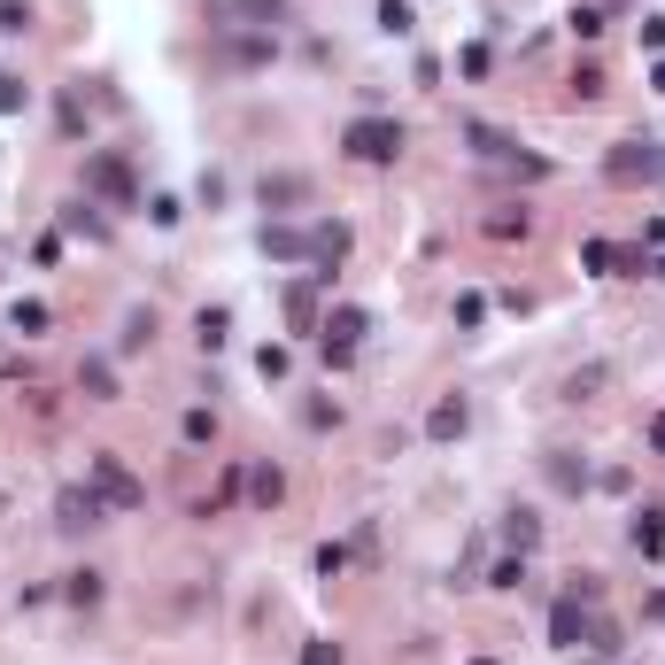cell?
<instances>
[{"label": "cell", "instance_id": "cell-1", "mask_svg": "<svg viewBox=\"0 0 665 665\" xmlns=\"http://www.w3.org/2000/svg\"><path fill=\"white\" fill-rule=\"evenodd\" d=\"M464 140H472V155H480V163H495V171H519V178H550V155H526V147L511 140V132H495V124H480V116L464 124Z\"/></svg>", "mask_w": 665, "mask_h": 665}, {"label": "cell", "instance_id": "cell-2", "mask_svg": "<svg viewBox=\"0 0 665 665\" xmlns=\"http://www.w3.org/2000/svg\"><path fill=\"white\" fill-rule=\"evenodd\" d=\"M611 186H665V140H619L604 155Z\"/></svg>", "mask_w": 665, "mask_h": 665}, {"label": "cell", "instance_id": "cell-3", "mask_svg": "<svg viewBox=\"0 0 665 665\" xmlns=\"http://www.w3.org/2000/svg\"><path fill=\"white\" fill-rule=\"evenodd\" d=\"M341 147L356 163H395V155H403V124H395V116H356L341 132Z\"/></svg>", "mask_w": 665, "mask_h": 665}, {"label": "cell", "instance_id": "cell-4", "mask_svg": "<svg viewBox=\"0 0 665 665\" xmlns=\"http://www.w3.org/2000/svg\"><path fill=\"white\" fill-rule=\"evenodd\" d=\"M86 472H93V495H101V503H116V511H140V503H147V488L124 472V457H116V449H93Z\"/></svg>", "mask_w": 665, "mask_h": 665}, {"label": "cell", "instance_id": "cell-5", "mask_svg": "<svg viewBox=\"0 0 665 665\" xmlns=\"http://www.w3.org/2000/svg\"><path fill=\"white\" fill-rule=\"evenodd\" d=\"M325 364H348V348L364 341V333H372V318H364V310H356V302H341V310H325Z\"/></svg>", "mask_w": 665, "mask_h": 665}, {"label": "cell", "instance_id": "cell-6", "mask_svg": "<svg viewBox=\"0 0 665 665\" xmlns=\"http://www.w3.org/2000/svg\"><path fill=\"white\" fill-rule=\"evenodd\" d=\"M101 511H109V503L93 495V480H86V488H62V495H55V526H62V534H86V526H101Z\"/></svg>", "mask_w": 665, "mask_h": 665}, {"label": "cell", "instance_id": "cell-7", "mask_svg": "<svg viewBox=\"0 0 665 665\" xmlns=\"http://www.w3.org/2000/svg\"><path fill=\"white\" fill-rule=\"evenodd\" d=\"M550 642H557V650H580V642H596V619H588V604H580V596H565V604L550 611Z\"/></svg>", "mask_w": 665, "mask_h": 665}, {"label": "cell", "instance_id": "cell-8", "mask_svg": "<svg viewBox=\"0 0 665 665\" xmlns=\"http://www.w3.org/2000/svg\"><path fill=\"white\" fill-rule=\"evenodd\" d=\"M86 186H93V194H109V202H140V194H132V171H124V155H86Z\"/></svg>", "mask_w": 665, "mask_h": 665}, {"label": "cell", "instance_id": "cell-9", "mask_svg": "<svg viewBox=\"0 0 665 665\" xmlns=\"http://www.w3.org/2000/svg\"><path fill=\"white\" fill-rule=\"evenodd\" d=\"M263 256L271 263H318V248H310V232H294V225H263Z\"/></svg>", "mask_w": 665, "mask_h": 665}, {"label": "cell", "instance_id": "cell-10", "mask_svg": "<svg viewBox=\"0 0 665 665\" xmlns=\"http://www.w3.org/2000/svg\"><path fill=\"white\" fill-rule=\"evenodd\" d=\"M464 418H472V410H464V395H441V403L426 410V441H457Z\"/></svg>", "mask_w": 665, "mask_h": 665}, {"label": "cell", "instance_id": "cell-11", "mask_svg": "<svg viewBox=\"0 0 665 665\" xmlns=\"http://www.w3.org/2000/svg\"><path fill=\"white\" fill-rule=\"evenodd\" d=\"M287 318H294V333H318V279H294L287 287Z\"/></svg>", "mask_w": 665, "mask_h": 665}, {"label": "cell", "instance_id": "cell-12", "mask_svg": "<svg viewBox=\"0 0 665 665\" xmlns=\"http://www.w3.org/2000/svg\"><path fill=\"white\" fill-rule=\"evenodd\" d=\"M294 202H310V178H302V171L263 178V209H294Z\"/></svg>", "mask_w": 665, "mask_h": 665}, {"label": "cell", "instance_id": "cell-13", "mask_svg": "<svg viewBox=\"0 0 665 665\" xmlns=\"http://www.w3.org/2000/svg\"><path fill=\"white\" fill-rule=\"evenodd\" d=\"M78 387H86L93 403H116V364L109 356H86V364H78Z\"/></svg>", "mask_w": 665, "mask_h": 665}, {"label": "cell", "instance_id": "cell-14", "mask_svg": "<svg viewBox=\"0 0 665 665\" xmlns=\"http://www.w3.org/2000/svg\"><path fill=\"white\" fill-rule=\"evenodd\" d=\"M580 263H588V271H619V263H627V271H650L642 256H619L611 240H588V248H580Z\"/></svg>", "mask_w": 665, "mask_h": 665}, {"label": "cell", "instance_id": "cell-15", "mask_svg": "<svg viewBox=\"0 0 665 665\" xmlns=\"http://www.w3.org/2000/svg\"><path fill=\"white\" fill-rule=\"evenodd\" d=\"M348 240H356V232H348L341 217H333V225H318V232H310V248H318V263H341V256H348Z\"/></svg>", "mask_w": 665, "mask_h": 665}, {"label": "cell", "instance_id": "cell-16", "mask_svg": "<svg viewBox=\"0 0 665 665\" xmlns=\"http://www.w3.org/2000/svg\"><path fill=\"white\" fill-rule=\"evenodd\" d=\"M503 542H511V550H534V542H542V519H534V511H511V519H503Z\"/></svg>", "mask_w": 665, "mask_h": 665}, {"label": "cell", "instance_id": "cell-17", "mask_svg": "<svg viewBox=\"0 0 665 665\" xmlns=\"http://www.w3.org/2000/svg\"><path fill=\"white\" fill-rule=\"evenodd\" d=\"M225 8H232V16H248V24H263V31L287 24V0H225Z\"/></svg>", "mask_w": 665, "mask_h": 665}, {"label": "cell", "instance_id": "cell-18", "mask_svg": "<svg viewBox=\"0 0 665 665\" xmlns=\"http://www.w3.org/2000/svg\"><path fill=\"white\" fill-rule=\"evenodd\" d=\"M8 325H16V333H47V325H55V310H47V302H16V310H8Z\"/></svg>", "mask_w": 665, "mask_h": 665}, {"label": "cell", "instance_id": "cell-19", "mask_svg": "<svg viewBox=\"0 0 665 665\" xmlns=\"http://www.w3.org/2000/svg\"><path fill=\"white\" fill-rule=\"evenodd\" d=\"M635 550L642 557H665V519H658V511H642V519H635Z\"/></svg>", "mask_w": 665, "mask_h": 665}, {"label": "cell", "instance_id": "cell-20", "mask_svg": "<svg viewBox=\"0 0 665 665\" xmlns=\"http://www.w3.org/2000/svg\"><path fill=\"white\" fill-rule=\"evenodd\" d=\"M248 495H256L263 511H271V503L287 495V480H279V464H256V480H248Z\"/></svg>", "mask_w": 665, "mask_h": 665}, {"label": "cell", "instance_id": "cell-21", "mask_svg": "<svg viewBox=\"0 0 665 665\" xmlns=\"http://www.w3.org/2000/svg\"><path fill=\"white\" fill-rule=\"evenodd\" d=\"M62 596H70L78 611H93V604H101V573H70V580H62Z\"/></svg>", "mask_w": 665, "mask_h": 665}, {"label": "cell", "instance_id": "cell-22", "mask_svg": "<svg viewBox=\"0 0 665 665\" xmlns=\"http://www.w3.org/2000/svg\"><path fill=\"white\" fill-rule=\"evenodd\" d=\"M147 341H155V310H132V318H124V341H116V348L132 356V348H147Z\"/></svg>", "mask_w": 665, "mask_h": 665}, {"label": "cell", "instance_id": "cell-23", "mask_svg": "<svg viewBox=\"0 0 665 665\" xmlns=\"http://www.w3.org/2000/svg\"><path fill=\"white\" fill-rule=\"evenodd\" d=\"M62 225H70V232H93V240H101V232H109V225H101V217H93V202H86V194H78V202L62 209Z\"/></svg>", "mask_w": 665, "mask_h": 665}, {"label": "cell", "instance_id": "cell-24", "mask_svg": "<svg viewBox=\"0 0 665 665\" xmlns=\"http://www.w3.org/2000/svg\"><path fill=\"white\" fill-rule=\"evenodd\" d=\"M31 31V8L24 0H0V39H24Z\"/></svg>", "mask_w": 665, "mask_h": 665}, {"label": "cell", "instance_id": "cell-25", "mask_svg": "<svg viewBox=\"0 0 665 665\" xmlns=\"http://www.w3.org/2000/svg\"><path fill=\"white\" fill-rule=\"evenodd\" d=\"M379 31L403 39V31H410V0H379Z\"/></svg>", "mask_w": 665, "mask_h": 665}, {"label": "cell", "instance_id": "cell-26", "mask_svg": "<svg viewBox=\"0 0 665 665\" xmlns=\"http://www.w3.org/2000/svg\"><path fill=\"white\" fill-rule=\"evenodd\" d=\"M256 372H263V379H287V372H294V356L271 341V348H256Z\"/></svg>", "mask_w": 665, "mask_h": 665}, {"label": "cell", "instance_id": "cell-27", "mask_svg": "<svg viewBox=\"0 0 665 665\" xmlns=\"http://www.w3.org/2000/svg\"><path fill=\"white\" fill-rule=\"evenodd\" d=\"M488 588H526V557H495Z\"/></svg>", "mask_w": 665, "mask_h": 665}, {"label": "cell", "instance_id": "cell-28", "mask_svg": "<svg viewBox=\"0 0 665 665\" xmlns=\"http://www.w3.org/2000/svg\"><path fill=\"white\" fill-rule=\"evenodd\" d=\"M225 310H202V318H194V333H202V348H225Z\"/></svg>", "mask_w": 665, "mask_h": 665}, {"label": "cell", "instance_id": "cell-29", "mask_svg": "<svg viewBox=\"0 0 665 665\" xmlns=\"http://www.w3.org/2000/svg\"><path fill=\"white\" fill-rule=\"evenodd\" d=\"M186 441H217V410H186V426H178Z\"/></svg>", "mask_w": 665, "mask_h": 665}, {"label": "cell", "instance_id": "cell-30", "mask_svg": "<svg viewBox=\"0 0 665 665\" xmlns=\"http://www.w3.org/2000/svg\"><path fill=\"white\" fill-rule=\"evenodd\" d=\"M573 101H604V70H573Z\"/></svg>", "mask_w": 665, "mask_h": 665}, {"label": "cell", "instance_id": "cell-31", "mask_svg": "<svg viewBox=\"0 0 665 665\" xmlns=\"http://www.w3.org/2000/svg\"><path fill=\"white\" fill-rule=\"evenodd\" d=\"M550 480H557V488H588V464H565V457H557Z\"/></svg>", "mask_w": 665, "mask_h": 665}, {"label": "cell", "instance_id": "cell-32", "mask_svg": "<svg viewBox=\"0 0 665 665\" xmlns=\"http://www.w3.org/2000/svg\"><path fill=\"white\" fill-rule=\"evenodd\" d=\"M449 318H457V325H480V318H488V302H480V294H457V310H449Z\"/></svg>", "mask_w": 665, "mask_h": 665}, {"label": "cell", "instance_id": "cell-33", "mask_svg": "<svg viewBox=\"0 0 665 665\" xmlns=\"http://www.w3.org/2000/svg\"><path fill=\"white\" fill-rule=\"evenodd\" d=\"M565 24H573V39H596V31H604V16H596V8H573Z\"/></svg>", "mask_w": 665, "mask_h": 665}, {"label": "cell", "instance_id": "cell-34", "mask_svg": "<svg viewBox=\"0 0 665 665\" xmlns=\"http://www.w3.org/2000/svg\"><path fill=\"white\" fill-rule=\"evenodd\" d=\"M302 665H341V650L333 642H302Z\"/></svg>", "mask_w": 665, "mask_h": 665}, {"label": "cell", "instance_id": "cell-35", "mask_svg": "<svg viewBox=\"0 0 665 665\" xmlns=\"http://www.w3.org/2000/svg\"><path fill=\"white\" fill-rule=\"evenodd\" d=\"M642 47H650V55H665V16H650V24H642Z\"/></svg>", "mask_w": 665, "mask_h": 665}, {"label": "cell", "instance_id": "cell-36", "mask_svg": "<svg viewBox=\"0 0 665 665\" xmlns=\"http://www.w3.org/2000/svg\"><path fill=\"white\" fill-rule=\"evenodd\" d=\"M650 93H665V55H658V62H650Z\"/></svg>", "mask_w": 665, "mask_h": 665}, {"label": "cell", "instance_id": "cell-37", "mask_svg": "<svg viewBox=\"0 0 665 665\" xmlns=\"http://www.w3.org/2000/svg\"><path fill=\"white\" fill-rule=\"evenodd\" d=\"M650 441H658V449H665V418H650Z\"/></svg>", "mask_w": 665, "mask_h": 665}, {"label": "cell", "instance_id": "cell-38", "mask_svg": "<svg viewBox=\"0 0 665 665\" xmlns=\"http://www.w3.org/2000/svg\"><path fill=\"white\" fill-rule=\"evenodd\" d=\"M650 619H665V588H658V596H650Z\"/></svg>", "mask_w": 665, "mask_h": 665}, {"label": "cell", "instance_id": "cell-39", "mask_svg": "<svg viewBox=\"0 0 665 665\" xmlns=\"http://www.w3.org/2000/svg\"><path fill=\"white\" fill-rule=\"evenodd\" d=\"M472 665H495V658H472Z\"/></svg>", "mask_w": 665, "mask_h": 665}, {"label": "cell", "instance_id": "cell-40", "mask_svg": "<svg viewBox=\"0 0 665 665\" xmlns=\"http://www.w3.org/2000/svg\"><path fill=\"white\" fill-rule=\"evenodd\" d=\"M658 279H665V256H658Z\"/></svg>", "mask_w": 665, "mask_h": 665}, {"label": "cell", "instance_id": "cell-41", "mask_svg": "<svg viewBox=\"0 0 665 665\" xmlns=\"http://www.w3.org/2000/svg\"><path fill=\"white\" fill-rule=\"evenodd\" d=\"M0 86H8V70H0Z\"/></svg>", "mask_w": 665, "mask_h": 665}]
</instances>
